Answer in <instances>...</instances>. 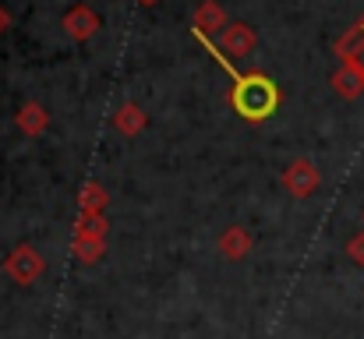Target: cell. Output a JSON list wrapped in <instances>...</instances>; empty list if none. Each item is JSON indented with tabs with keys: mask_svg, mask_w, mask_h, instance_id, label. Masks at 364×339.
Wrapping results in <instances>:
<instances>
[{
	"mask_svg": "<svg viewBox=\"0 0 364 339\" xmlns=\"http://www.w3.org/2000/svg\"><path fill=\"white\" fill-rule=\"evenodd\" d=\"M272 103H276V92H272V85L265 78H247L241 85V92H237V107L247 117H265L272 110Z\"/></svg>",
	"mask_w": 364,
	"mask_h": 339,
	"instance_id": "obj_1",
	"label": "cell"
}]
</instances>
